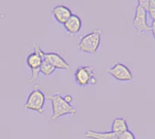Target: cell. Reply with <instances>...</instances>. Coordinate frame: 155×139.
<instances>
[{"mask_svg":"<svg viewBox=\"0 0 155 139\" xmlns=\"http://www.w3.org/2000/svg\"><path fill=\"white\" fill-rule=\"evenodd\" d=\"M47 99L51 102L52 110L51 119L53 120H56L67 115L72 116L76 115L77 112L76 108L72 106L71 104L67 103L61 95H49L47 96Z\"/></svg>","mask_w":155,"mask_h":139,"instance_id":"cell-1","label":"cell"},{"mask_svg":"<svg viewBox=\"0 0 155 139\" xmlns=\"http://www.w3.org/2000/svg\"><path fill=\"white\" fill-rule=\"evenodd\" d=\"M102 31L95 29L92 32L83 36L78 44V49L87 54H94L97 51L101 41Z\"/></svg>","mask_w":155,"mask_h":139,"instance_id":"cell-2","label":"cell"},{"mask_svg":"<svg viewBox=\"0 0 155 139\" xmlns=\"http://www.w3.org/2000/svg\"><path fill=\"white\" fill-rule=\"evenodd\" d=\"M45 52L41 48L39 44H35L33 51L30 53L26 58V64L31 70V77L29 83H32L39 77L40 67L44 59Z\"/></svg>","mask_w":155,"mask_h":139,"instance_id":"cell-3","label":"cell"},{"mask_svg":"<svg viewBox=\"0 0 155 139\" xmlns=\"http://www.w3.org/2000/svg\"><path fill=\"white\" fill-rule=\"evenodd\" d=\"M45 95L39 89L35 87L28 94L24 104V109L35 111L42 114L45 103Z\"/></svg>","mask_w":155,"mask_h":139,"instance_id":"cell-4","label":"cell"},{"mask_svg":"<svg viewBox=\"0 0 155 139\" xmlns=\"http://www.w3.org/2000/svg\"><path fill=\"white\" fill-rule=\"evenodd\" d=\"M74 80L76 83L81 87H84L88 84L94 85L97 83L94 70L92 67L89 66L79 67L74 72Z\"/></svg>","mask_w":155,"mask_h":139,"instance_id":"cell-5","label":"cell"},{"mask_svg":"<svg viewBox=\"0 0 155 139\" xmlns=\"http://www.w3.org/2000/svg\"><path fill=\"white\" fill-rule=\"evenodd\" d=\"M133 26L139 34L150 31V26L147 22V11L140 5L137 4L133 17Z\"/></svg>","mask_w":155,"mask_h":139,"instance_id":"cell-6","label":"cell"},{"mask_svg":"<svg viewBox=\"0 0 155 139\" xmlns=\"http://www.w3.org/2000/svg\"><path fill=\"white\" fill-rule=\"evenodd\" d=\"M107 72L113 78L120 81H131L133 80V75L130 69L120 63H115Z\"/></svg>","mask_w":155,"mask_h":139,"instance_id":"cell-7","label":"cell"},{"mask_svg":"<svg viewBox=\"0 0 155 139\" xmlns=\"http://www.w3.org/2000/svg\"><path fill=\"white\" fill-rule=\"evenodd\" d=\"M51 14L55 21L62 25H64L73 15L68 7L62 4L54 6L51 10Z\"/></svg>","mask_w":155,"mask_h":139,"instance_id":"cell-8","label":"cell"},{"mask_svg":"<svg viewBox=\"0 0 155 139\" xmlns=\"http://www.w3.org/2000/svg\"><path fill=\"white\" fill-rule=\"evenodd\" d=\"M44 59L56 69L67 70L70 68L69 64L59 54L56 52H45Z\"/></svg>","mask_w":155,"mask_h":139,"instance_id":"cell-9","label":"cell"},{"mask_svg":"<svg viewBox=\"0 0 155 139\" xmlns=\"http://www.w3.org/2000/svg\"><path fill=\"white\" fill-rule=\"evenodd\" d=\"M65 30L71 34H78L81 30L82 22L81 18L77 15L73 14L63 25Z\"/></svg>","mask_w":155,"mask_h":139,"instance_id":"cell-10","label":"cell"},{"mask_svg":"<svg viewBox=\"0 0 155 139\" xmlns=\"http://www.w3.org/2000/svg\"><path fill=\"white\" fill-rule=\"evenodd\" d=\"M84 137L88 139H118V135L112 131L101 132L93 130H87Z\"/></svg>","mask_w":155,"mask_h":139,"instance_id":"cell-11","label":"cell"},{"mask_svg":"<svg viewBox=\"0 0 155 139\" xmlns=\"http://www.w3.org/2000/svg\"><path fill=\"white\" fill-rule=\"evenodd\" d=\"M127 130H128V125L125 118L117 117L113 119L111 123V131L119 135Z\"/></svg>","mask_w":155,"mask_h":139,"instance_id":"cell-12","label":"cell"},{"mask_svg":"<svg viewBox=\"0 0 155 139\" xmlns=\"http://www.w3.org/2000/svg\"><path fill=\"white\" fill-rule=\"evenodd\" d=\"M56 69L47 61L44 59L40 67V72L46 76L51 75L55 71Z\"/></svg>","mask_w":155,"mask_h":139,"instance_id":"cell-13","label":"cell"},{"mask_svg":"<svg viewBox=\"0 0 155 139\" xmlns=\"http://www.w3.org/2000/svg\"><path fill=\"white\" fill-rule=\"evenodd\" d=\"M152 20L155 19V0H149L148 5L145 10Z\"/></svg>","mask_w":155,"mask_h":139,"instance_id":"cell-14","label":"cell"},{"mask_svg":"<svg viewBox=\"0 0 155 139\" xmlns=\"http://www.w3.org/2000/svg\"><path fill=\"white\" fill-rule=\"evenodd\" d=\"M118 139H136L135 135L129 129L119 134Z\"/></svg>","mask_w":155,"mask_h":139,"instance_id":"cell-15","label":"cell"},{"mask_svg":"<svg viewBox=\"0 0 155 139\" xmlns=\"http://www.w3.org/2000/svg\"><path fill=\"white\" fill-rule=\"evenodd\" d=\"M150 30L151 31L153 38L155 39V19L153 20L152 22H151V27H150Z\"/></svg>","mask_w":155,"mask_h":139,"instance_id":"cell-16","label":"cell"},{"mask_svg":"<svg viewBox=\"0 0 155 139\" xmlns=\"http://www.w3.org/2000/svg\"><path fill=\"white\" fill-rule=\"evenodd\" d=\"M63 98H64V100L67 103H69V104H70V103L72 102V101H73V97H72V96H71V95H69V94H67V95H64V96L63 97Z\"/></svg>","mask_w":155,"mask_h":139,"instance_id":"cell-17","label":"cell"}]
</instances>
